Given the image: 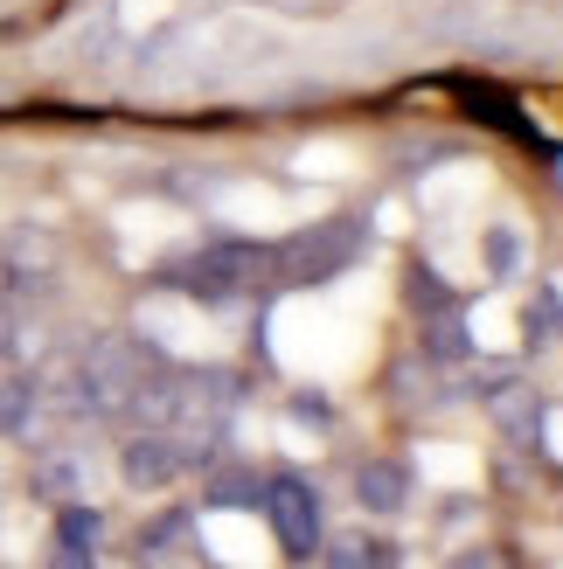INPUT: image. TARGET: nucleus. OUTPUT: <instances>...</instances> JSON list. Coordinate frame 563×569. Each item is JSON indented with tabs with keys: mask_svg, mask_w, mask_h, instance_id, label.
Returning <instances> with one entry per match:
<instances>
[{
	"mask_svg": "<svg viewBox=\"0 0 563 569\" xmlns=\"http://www.w3.org/2000/svg\"><path fill=\"white\" fill-rule=\"evenodd\" d=\"M154 368H160V355H154V348H139V340H126V333H105V340H91V355L77 361L83 410H91V417H126L132 389L147 382Z\"/></svg>",
	"mask_w": 563,
	"mask_h": 569,
	"instance_id": "f257e3e1",
	"label": "nucleus"
},
{
	"mask_svg": "<svg viewBox=\"0 0 563 569\" xmlns=\"http://www.w3.org/2000/svg\"><path fill=\"white\" fill-rule=\"evenodd\" d=\"M355 250H362V222L327 216V222H314V230H299L286 243H265V278H278V284H320L334 271H348Z\"/></svg>",
	"mask_w": 563,
	"mask_h": 569,
	"instance_id": "f03ea898",
	"label": "nucleus"
},
{
	"mask_svg": "<svg viewBox=\"0 0 563 569\" xmlns=\"http://www.w3.org/2000/svg\"><path fill=\"white\" fill-rule=\"evenodd\" d=\"M258 507H265V521H271V535H278V549H286L293 562H306V556L320 549V500H314V487H306L299 472L265 479V487H258Z\"/></svg>",
	"mask_w": 563,
	"mask_h": 569,
	"instance_id": "7ed1b4c3",
	"label": "nucleus"
},
{
	"mask_svg": "<svg viewBox=\"0 0 563 569\" xmlns=\"http://www.w3.org/2000/svg\"><path fill=\"white\" fill-rule=\"evenodd\" d=\"M175 284H188L195 299H237L250 278H265V243H209L203 258H188L167 271Z\"/></svg>",
	"mask_w": 563,
	"mask_h": 569,
	"instance_id": "20e7f679",
	"label": "nucleus"
},
{
	"mask_svg": "<svg viewBox=\"0 0 563 569\" xmlns=\"http://www.w3.org/2000/svg\"><path fill=\"white\" fill-rule=\"evenodd\" d=\"M181 472H188V459H181V438L175 431H139L119 451V479H126L132 493H160V487H175Z\"/></svg>",
	"mask_w": 563,
	"mask_h": 569,
	"instance_id": "39448f33",
	"label": "nucleus"
},
{
	"mask_svg": "<svg viewBox=\"0 0 563 569\" xmlns=\"http://www.w3.org/2000/svg\"><path fill=\"white\" fill-rule=\"evenodd\" d=\"M355 500L369 507V515H397V507L411 500V472H404V466H389V459L362 466V472H355Z\"/></svg>",
	"mask_w": 563,
	"mask_h": 569,
	"instance_id": "423d86ee",
	"label": "nucleus"
},
{
	"mask_svg": "<svg viewBox=\"0 0 563 569\" xmlns=\"http://www.w3.org/2000/svg\"><path fill=\"white\" fill-rule=\"evenodd\" d=\"M36 493L56 500V507L77 500V493H83V466L70 459V451H49V459H36Z\"/></svg>",
	"mask_w": 563,
	"mask_h": 569,
	"instance_id": "0eeeda50",
	"label": "nucleus"
},
{
	"mask_svg": "<svg viewBox=\"0 0 563 569\" xmlns=\"http://www.w3.org/2000/svg\"><path fill=\"white\" fill-rule=\"evenodd\" d=\"M98 535H105V515H98V507H83V500H63V507H56V542H63V549H98Z\"/></svg>",
	"mask_w": 563,
	"mask_h": 569,
	"instance_id": "6e6552de",
	"label": "nucleus"
},
{
	"mask_svg": "<svg viewBox=\"0 0 563 569\" xmlns=\"http://www.w3.org/2000/svg\"><path fill=\"white\" fill-rule=\"evenodd\" d=\"M494 417H501V431H508V438H536V396H529V389H494Z\"/></svg>",
	"mask_w": 563,
	"mask_h": 569,
	"instance_id": "1a4fd4ad",
	"label": "nucleus"
},
{
	"mask_svg": "<svg viewBox=\"0 0 563 569\" xmlns=\"http://www.w3.org/2000/svg\"><path fill=\"white\" fill-rule=\"evenodd\" d=\"M327 569H389V556L369 535H342V542H327Z\"/></svg>",
	"mask_w": 563,
	"mask_h": 569,
	"instance_id": "9d476101",
	"label": "nucleus"
},
{
	"mask_svg": "<svg viewBox=\"0 0 563 569\" xmlns=\"http://www.w3.org/2000/svg\"><path fill=\"white\" fill-rule=\"evenodd\" d=\"M466 104H473V119H494L501 132H515V139H529V147H536V132L522 126V111L501 98V91H466Z\"/></svg>",
	"mask_w": 563,
	"mask_h": 569,
	"instance_id": "9b49d317",
	"label": "nucleus"
},
{
	"mask_svg": "<svg viewBox=\"0 0 563 569\" xmlns=\"http://www.w3.org/2000/svg\"><path fill=\"white\" fill-rule=\"evenodd\" d=\"M181 528H188V515H160L147 535H139V562H147V556H167V542H175Z\"/></svg>",
	"mask_w": 563,
	"mask_h": 569,
	"instance_id": "f8f14e48",
	"label": "nucleus"
},
{
	"mask_svg": "<svg viewBox=\"0 0 563 569\" xmlns=\"http://www.w3.org/2000/svg\"><path fill=\"white\" fill-rule=\"evenodd\" d=\"M556 333H563V312H556V292H543L529 306V340H556Z\"/></svg>",
	"mask_w": 563,
	"mask_h": 569,
	"instance_id": "ddd939ff",
	"label": "nucleus"
},
{
	"mask_svg": "<svg viewBox=\"0 0 563 569\" xmlns=\"http://www.w3.org/2000/svg\"><path fill=\"white\" fill-rule=\"evenodd\" d=\"M216 507H244V500H258V479H216Z\"/></svg>",
	"mask_w": 563,
	"mask_h": 569,
	"instance_id": "4468645a",
	"label": "nucleus"
},
{
	"mask_svg": "<svg viewBox=\"0 0 563 569\" xmlns=\"http://www.w3.org/2000/svg\"><path fill=\"white\" fill-rule=\"evenodd\" d=\"M49 569H98V549H63V542H56Z\"/></svg>",
	"mask_w": 563,
	"mask_h": 569,
	"instance_id": "2eb2a0df",
	"label": "nucleus"
},
{
	"mask_svg": "<svg viewBox=\"0 0 563 569\" xmlns=\"http://www.w3.org/2000/svg\"><path fill=\"white\" fill-rule=\"evenodd\" d=\"M487 250H494V278H508L515 271V237L501 230V237H487Z\"/></svg>",
	"mask_w": 563,
	"mask_h": 569,
	"instance_id": "dca6fc26",
	"label": "nucleus"
},
{
	"mask_svg": "<svg viewBox=\"0 0 563 569\" xmlns=\"http://www.w3.org/2000/svg\"><path fill=\"white\" fill-rule=\"evenodd\" d=\"M432 348H438V355H466V340H460L453 320H432Z\"/></svg>",
	"mask_w": 563,
	"mask_h": 569,
	"instance_id": "f3484780",
	"label": "nucleus"
},
{
	"mask_svg": "<svg viewBox=\"0 0 563 569\" xmlns=\"http://www.w3.org/2000/svg\"><path fill=\"white\" fill-rule=\"evenodd\" d=\"M453 569H508V562H501V556H494V549H473V556H460V562H453Z\"/></svg>",
	"mask_w": 563,
	"mask_h": 569,
	"instance_id": "a211bd4d",
	"label": "nucleus"
},
{
	"mask_svg": "<svg viewBox=\"0 0 563 569\" xmlns=\"http://www.w3.org/2000/svg\"><path fill=\"white\" fill-rule=\"evenodd\" d=\"M8 348H14V312L0 306V355H8Z\"/></svg>",
	"mask_w": 563,
	"mask_h": 569,
	"instance_id": "6ab92c4d",
	"label": "nucleus"
},
{
	"mask_svg": "<svg viewBox=\"0 0 563 569\" xmlns=\"http://www.w3.org/2000/svg\"><path fill=\"white\" fill-rule=\"evenodd\" d=\"M8 278H14V264H8V250H0V292H8Z\"/></svg>",
	"mask_w": 563,
	"mask_h": 569,
	"instance_id": "aec40b11",
	"label": "nucleus"
}]
</instances>
